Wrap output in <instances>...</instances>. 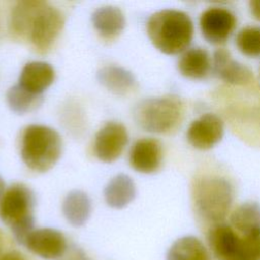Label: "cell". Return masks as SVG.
<instances>
[{
  "mask_svg": "<svg viewBox=\"0 0 260 260\" xmlns=\"http://www.w3.org/2000/svg\"><path fill=\"white\" fill-rule=\"evenodd\" d=\"M63 26L62 12L45 1H18L11 10V32L20 39H26L42 53L53 46Z\"/></svg>",
  "mask_w": 260,
  "mask_h": 260,
  "instance_id": "1",
  "label": "cell"
},
{
  "mask_svg": "<svg viewBox=\"0 0 260 260\" xmlns=\"http://www.w3.org/2000/svg\"><path fill=\"white\" fill-rule=\"evenodd\" d=\"M146 30L153 46L167 55H177L190 45L194 27L190 16L177 9H162L151 14Z\"/></svg>",
  "mask_w": 260,
  "mask_h": 260,
  "instance_id": "2",
  "label": "cell"
},
{
  "mask_svg": "<svg viewBox=\"0 0 260 260\" xmlns=\"http://www.w3.org/2000/svg\"><path fill=\"white\" fill-rule=\"evenodd\" d=\"M61 152L62 139L55 129L32 124L23 130L20 155L31 171L45 173L51 170L60 158Z\"/></svg>",
  "mask_w": 260,
  "mask_h": 260,
  "instance_id": "3",
  "label": "cell"
},
{
  "mask_svg": "<svg viewBox=\"0 0 260 260\" xmlns=\"http://www.w3.org/2000/svg\"><path fill=\"white\" fill-rule=\"evenodd\" d=\"M234 199L230 181L215 175L197 178L192 186V200L196 212L207 221L218 223L226 216Z\"/></svg>",
  "mask_w": 260,
  "mask_h": 260,
  "instance_id": "4",
  "label": "cell"
},
{
  "mask_svg": "<svg viewBox=\"0 0 260 260\" xmlns=\"http://www.w3.org/2000/svg\"><path fill=\"white\" fill-rule=\"evenodd\" d=\"M139 127L152 133H169L182 122L184 104L174 94L150 98L139 102L133 112Z\"/></svg>",
  "mask_w": 260,
  "mask_h": 260,
  "instance_id": "5",
  "label": "cell"
},
{
  "mask_svg": "<svg viewBox=\"0 0 260 260\" xmlns=\"http://www.w3.org/2000/svg\"><path fill=\"white\" fill-rule=\"evenodd\" d=\"M34 205V194L23 184L10 186L0 199V219L11 230L14 238L21 245L35 230Z\"/></svg>",
  "mask_w": 260,
  "mask_h": 260,
  "instance_id": "6",
  "label": "cell"
},
{
  "mask_svg": "<svg viewBox=\"0 0 260 260\" xmlns=\"http://www.w3.org/2000/svg\"><path fill=\"white\" fill-rule=\"evenodd\" d=\"M128 143L126 127L119 122L106 123L95 134L93 151L95 156L104 162L115 161Z\"/></svg>",
  "mask_w": 260,
  "mask_h": 260,
  "instance_id": "7",
  "label": "cell"
},
{
  "mask_svg": "<svg viewBox=\"0 0 260 260\" xmlns=\"http://www.w3.org/2000/svg\"><path fill=\"white\" fill-rule=\"evenodd\" d=\"M237 24L236 16L224 7L213 6L204 10L199 19L200 30L204 39L213 45L224 43Z\"/></svg>",
  "mask_w": 260,
  "mask_h": 260,
  "instance_id": "8",
  "label": "cell"
},
{
  "mask_svg": "<svg viewBox=\"0 0 260 260\" xmlns=\"http://www.w3.org/2000/svg\"><path fill=\"white\" fill-rule=\"evenodd\" d=\"M223 131L222 120L215 114L206 113L189 125L187 140L194 148L206 150L221 140Z\"/></svg>",
  "mask_w": 260,
  "mask_h": 260,
  "instance_id": "9",
  "label": "cell"
},
{
  "mask_svg": "<svg viewBox=\"0 0 260 260\" xmlns=\"http://www.w3.org/2000/svg\"><path fill=\"white\" fill-rule=\"evenodd\" d=\"M23 246L46 260H57L66 251L68 244L64 235L55 229L43 228L30 232Z\"/></svg>",
  "mask_w": 260,
  "mask_h": 260,
  "instance_id": "10",
  "label": "cell"
},
{
  "mask_svg": "<svg viewBox=\"0 0 260 260\" xmlns=\"http://www.w3.org/2000/svg\"><path fill=\"white\" fill-rule=\"evenodd\" d=\"M161 160L162 147L160 142L154 138H140L131 147L129 162L136 172L153 173L159 169Z\"/></svg>",
  "mask_w": 260,
  "mask_h": 260,
  "instance_id": "11",
  "label": "cell"
},
{
  "mask_svg": "<svg viewBox=\"0 0 260 260\" xmlns=\"http://www.w3.org/2000/svg\"><path fill=\"white\" fill-rule=\"evenodd\" d=\"M212 66L215 74L224 82L233 85H248L253 81L251 70L235 61L230 52L223 48L217 49L213 54Z\"/></svg>",
  "mask_w": 260,
  "mask_h": 260,
  "instance_id": "12",
  "label": "cell"
},
{
  "mask_svg": "<svg viewBox=\"0 0 260 260\" xmlns=\"http://www.w3.org/2000/svg\"><path fill=\"white\" fill-rule=\"evenodd\" d=\"M55 69L47 62L32 61L26 63L21 69L18 84L25 90L42 95V93L54 82Z\"/></svg>",
  "mask_w": 260,
  "mask_h": 260,
  "instance_id": "13",
  "label": "cell"
},
{
  "mask_svg": "<svg viewBox=\"0 0 260 260\" xmlns=\"http://www.w3.org/2000/svg\"><path fill=\"white\" fill-rule=\"evenodd\" d=\"M212 253L219 260H235L239 251L241 238L228 224L213 225L207 236Z\"/></svg>",
  "mask_w": 260,
  "mask_h": 260,
  "instance_id": "14",
  "label": "cell"
},
{
  "mask_svg": "<svg viewBox=\"0 0 260 260\" xmlns=\"http://www.w3.org/2000/svg\"><path fill=\"white\" fill-rule=\"evenodd\" d=\"M91 21L100 36L107 40L118 37L125 27V16L116 6L99 7L91 15Z\"/></svg>",
  "mask_w": 260,
  "mask_h": 260,
  "instance_id": "15",
  "label": "cell"
},
{
  "mask_svg": "<svg viewBox=\"0 0 260 260\" xmlns=\"http://www.w3.org/2000/svg\"><path fill=\"white\" fill-rule=\"evenodd\" d=\"M96 77L104 87L119 95L130 93L136 85L134 75L129 70L117 65L102 67L98 71Z\"/></svg>",
  "mask_w": 260,
  "mask_h": 260,
  "instance_id": "16",
  "label": "cell"
},
{
  "mask_svg": "<svg viewBox=\"0 0 260 260\" xmlns=\"http://www.w3.org/2000/svg\"><path fill=\"white\" fill-rule=\"evenodd\" d=\"M136 195V187L133 180L125 174H119L112 178L104 190L107 204L113 208L126 207Z\"/></svg>",
  "mask_w": 260,
  "mask_h": 260,
  "instance_id": "17",
  "label": "cell"
},
{
  "mask_svg": "<svg viewBox=\"0 0 260 260\" xmlns=\"http://www.w3.org/2000/svg\"><path fill=\"white\" fill-rule=\"evenodd\" d=\"M210 68V56L203 48H192L185 51L178 62L180 73L190 79H202L206 77Z\"/></svg>",
  "mask_w": 260,
  "mask_h": 260,
  "instance_id": "18",
  "label": "cell"
},
{
  "mask_svg": "<svg viewBox=\"0 0 260 260\" xmlns=\"http://www.w3.org/2000/svg\"><path fill=\"white\" fill-rule=\"evenodd\" d=\"M62 212L66 220L73 226L83 225L91 213V202L86 193L80 190L69 192L62 203Z\"/></svg>",
  "mask_w": 260,
  "mask_h": 260,
  "instance_id": "19",
  "label": "cell"
},
{
  "mask_svg": "<svg viewBox=\"0 0 260 260\" xmlns=\"http://www.w3.org/2000/svg\"><path fill=\"white\" fill-rule=\"evenodd\" d=\"M230 220L244 237L260 234V204L253 201L242 203L232 212Z\"/></svg>",
  "mask_w": 260,
  "mask_h": 260,
  "instance_id": "20",
  "label": "cell"
},
{
  "mask_svg": "<svg viewBox=\"0 0 260 260\" xmlns=\"http://www.w3.org/2000/svg\"><path fill=\"white\" fill-rule=\"evenodd\" d=\"M167 260H209V257L205 246L198 238L185 236L172 244Z\"/></svg>",
  "mask_w": 260,
  "mask_h": 260,
  "instance_id": "21",
  "label": "cell"
},
{
  "mask_svg": "<svg viewBox=\"0 0 260 260\" xmlns=\"http://www.w3.org/2000/svg\"><path fill=\"white\" fill-rule=\"evenodd\" d=\"M6 101L11 111L16 114H25L36 110L42 104V95L34 94L16 84L8 89Z\"/></svg>",
  "mask_w": 260,
  "mask_h": 260,
  "instance_id": "22",
  "label": "cell"
},
{
  "mask_svg": "<svg viewBox=\"0 0 260 260\" xmlns=\"http://www.w3.org/2000/svg\"><path fill=\"white\" fill-rule=\"evenodd\" d=\"M238 50L247 57L260 56V26H246L236 37Z\"/></svg>",
  "mask_w": 260,
  "mask_h": 260,
  "instance_id": "23",
  "label": "cell"
},
{
  "mask_svg": "<svg viewBox=\"0 0 260 260\" xmlns=\"http://www.w3.org/2000/svg\"><path fill=\"white\" fill-rule=\"evenodd\" d=\"M235 260H260V234L241 238Z\"/></svg>",
  "mask_w": 260,
  "mask_h": 260,
  "instance_id": "24",
  "label": "cell"
},
{
  "mask_svg": "<svg viewBox=\"0 0 260 260\" xmlns=\"http://www.w3.org/2000/svg\"><path fill=\"white\" fill-rule=\"evenodd\" d=\"M57 260H90V258L76 246H68L64 254Z\"/></svg>",
  "mask_w": 260,
  "mask_h": 260,
  "instance_id": "25",
  "label": "cell"
},
{
  "mask_svg": "<svg viewBox=\"0 0 260 260\" xmlns=\"http://www.w3.org/2000/svg\"><path fill=\"white\" fill-rule=\"evenodd\" d=\"M249 9L252 16L260 21V0H253L249 2Z\"/></svg>",
  "mask_w": 260,
  "mask_h": 260,
  "instance_id": "26",
  "label": "cell"
},
{
  "mask_svg": "<svg viewBox=\"0 0 260 260\" xmlns=\"http://www.w3.org/2000/svg\"><path fill=\"white\" fill-rule=\"evenodd\" d=\"M0 260H24L21 253L17 251H10L0 257Z\"/></svg>",
  "mask_w": 260,
  "mask_h": 260,
  "instance_id": "27",
  "label": "cell"
},
{
  "mask_svg": "<svg viewBox=\"0 0 260 260\" xmlns=\"http://www.w3.org/2000/svg\"><path fill=\"white\" fill-rule=\"evenodd\" d=\"M4 192H5V183H4L3 179H2L1 176H0V199H1V197L3 196Z\"/></svg>",
  "mask_w": 260,
  "mask_h": 260,
  "instance_id": "28",
  "label": "cell"
},
{
  "mask_svg": "<svg viewBox=\"0 0 260 260\" xmlns=\"http://www.w3.org/2000/svg\"><path fill=\"white\" fill-rule=\"evenodd\" d=\"M1 248H2V236L0 233V252H1Z\"/></svg>",
  "mask_w": 260,
  "mask_h": 260,
  "instance_id": "29",
  "label": "cell"
}]
</instances>
